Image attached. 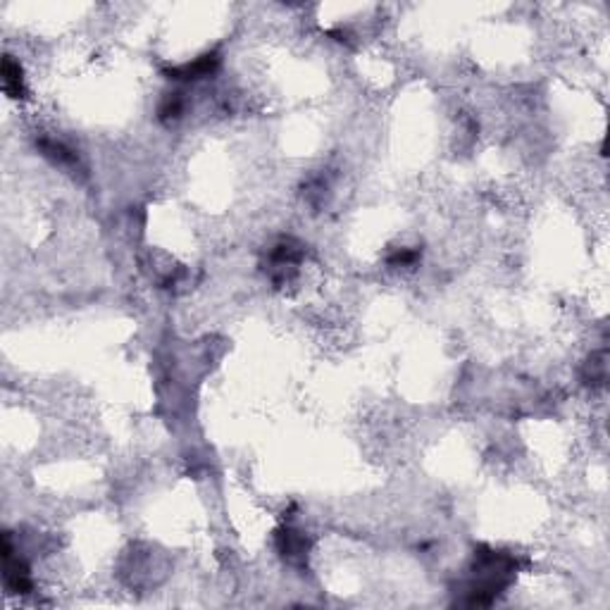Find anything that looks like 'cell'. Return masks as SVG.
Returning <instances> with one entry per match:
<instances>
[{
	"mask_svg": "<svg viewBox=\"0 0 610 610\" xmlns=\"http://www.w3.org/2000/svg\"><path fill=\"white\" fill-rule=\"evenodd\" d=\"M219 58L217 55H203V58H198L193 65H184L179 69H172V79H198L203 77V74H210L212 69L217 67Z\"/></svg>",
	"mask_w": 610,
	"mask_h": 610,
	"instance_id": "6da1fadb",
	"label": "cell"
},
{
	"mask_svg": "<svg viewBox=\"0 0 610 610\" xmlns=\"http://www.w3.org/2000/svg\"><path fill=\"white\" fill-rule=\"evenodd\" d=\"M3 84H5V91H8L12 98H20V96H22V72H20V65H17V62H12L10 58L3 60Z\"/></svg>",
	"mask_w": 610,
	"mask_h": 610,
	"instance_id": "3957f363",
	"label": "cell"
},
{
	"mask_svg": "<svg viewBox=\"0 0 610 610\" xmlns=\"http://www.w3.org/2000/svg\"><path fill=\"white\" fill-rule=\"evenodd\" d=\"M279 549L284 553L286 558H298L303 556L307 551V544H305V537L293 530H284L279 534Z\"/></svg>",
	"mask_w": 610,
	"mask_h": 610,
	"instance_id": "7a4b0ae2",
	"label": "cell"
},
{
	"mask_svg": "<svg viewBox=\"0 0 610 610\" xmlns=\"http://www.w3.org/2000/svg\"><path fill=\"white\" fill-rule=\"evenodd\" d=\"M589 367H591V384H601V382L606 379V362H603V353L599 358H594Z\"/></svg>",
	"mask_w": 610,
	"mask_h": 610,
	"instance_id": "277c9868",
	"label": "cell"
}]
</instances>
